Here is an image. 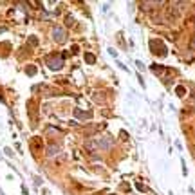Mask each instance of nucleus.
I'll return each mask as SVG.
<instances>
[{"label": "nucleus", "instance_id": "nucleus-1", "mask_svg": "<svg viewBox=\"0 0 195 195\" xmlns=\"http://www.w3.org/2000/svg\"><path fill=\"white\" fill-rule=\"evenodd\" d=\"M47 67L51 69V71H58L63 67V56L61 54H53V56H49L47 58Z\"/></svg>", "mask_w": 195, "mask_h": 195}, {"label": "nucleus", "instance_id": "nucleus-2", "mask_svg": "<svg viewBox=\"0 0 195 195\" xmlns=\"http://www.w3.org/2000/svg\"><path fill=\"white\" fill-rule=\"evenodd\" d=\"M150 47H152V51L159 54V56H164L166 54V47H164V43L161 42V40H152L150 42Z\"/></svg>", "mask_w": 195, "mask_h": 195}, {"label": "nucleus", "instance_id": "nucleus-3", "mask_svg": "<svg viewBox=\"0 0 195 195\" xmlns=\"http://www.w3.org/2000/svg\"><path fill=\"white\" fill-rule=\"evenodd\" d=\"M53 38L56 40V42H58V43H61V42H65V29H63V27H54V29H53Z\"/></svg>", "mask_w": 195, "mask_h": 195}, {"label": "nucleus", "instance_id": "nucleus-4", "mask_svg": "<svg viewBox=\"0 0 195 195\" xmlns=\"http://www.w3.org/2000/svg\"><path fill=\"white\" fill-rule=\"evenodd\" d=\"M58 152H60V146H58V145H51V146H47V156H49V157L56 156Z\"/></svg>", "mask_w": 195, "mask_h": 195}, {"label": "nucleus", "instance_id": "nucleus-5", "mask_svg": "<svg viewBox=\"0 0 195 195\" xmlns=\"http://www.w3.org/2000/svg\"><path fill=\"white\" fill-rule=\"evenodd\" d=\"M74 116L79 117V119H87V117H90V114H89V112H81L79 109H76V110H74Z\"/></svg>", "mask_w": 195, "mask_h": 195}, {"label": "nucleus", "instance_id": "nucleus-6", "mask_svg": "<svg viewBox=\"0 0 195 195\" xmlns=\"http://www.w3.org/2000/svg\"><path fill=\"white\" fill-rule=\"evenodd\" d=\"M94 56H92V54H90V53H87V54H85V61H87V63H94Z\"/></svg>", "mask_w": 195, "mask_h": 195}, {"label": "nucleus", "instance_id": "nucleus-7", "mask_svg": "<svg viewBox=\"0 0 195 195\" xmlns=\"http://www.w3.org/2000/svg\"><path fill=\"white\" fill-rule=\"evenodd\" d=\"M184 92H186V90H184V87H177V94H179V96H182Z\"/></svg>", "mask_w": 195, "mask_h": 195}, {"label": "nucleus", "instance_id": "nucleus-8", "mask_svg": "<svg viewBox=\"0 0 195 195\" xmlns=\"http://www.w3.org/2000/svg\"><path fill=\"white\" fill-rule=\"evenodd\" d=\"M29 43H31V45H36V43H38V40L35 38V36H31V38H29Z\"/></svg>", "mask_w": 195, "mask_h": 195}, {"label": "nucleus", "instance_id": "nucleus-9", "mask_svg": "<svg viewBox=\"0 0 195 195\" xmlns=\"http://www.w3.org/2000/svg\"><path fill=\"white\" fill-rule=\"evenodd\" d=\"M35 72H36V69H35V67H29V69H27V74H35Z\"/></svg>", "mask_w": 195, "mask_h": 195}, {"label": "nucleus", "instance_id": "nucleus-10", "mask_svg": "<svg viewBox=\"0 0 195 195\" xmlns=\"http://www.w3.org/2000/svg\"><path fill=\"white\" fill-rule=\"evenodd\" d=\"M192 47H193V49H195V40H193V42H192Z\"/></svg>", "mask_w": 195, "mask_h": 195}]
</instances>
